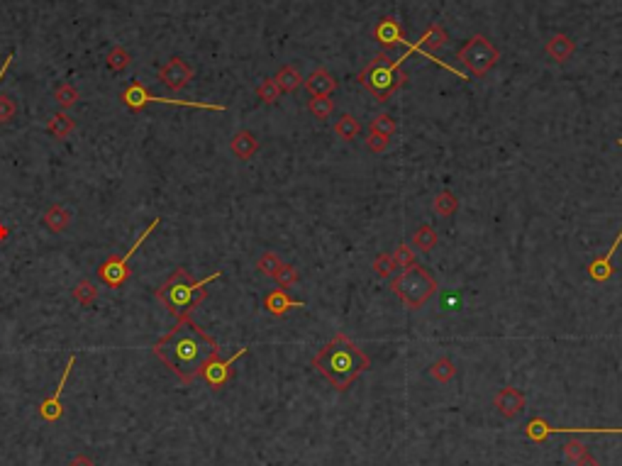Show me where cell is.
I'll use <instances>...</instances> for the list:
<instances>
[{"label": "cell", "instance_id": "1", "mask_svg": "<svg viewBox=\"0 0 622 466\" xmlns=\"http://www.w3.org/2000/svg\"><path fill=\"white\" fill-rule=\"evenodd\" d=\"M154 354L183 383H193L205 364L220 357V347L191 317H181L171 332H167L154 344Z\"/></svg>", "mask_w": 622, "mask_h": 466}, {"label": "cell", "instance_id": "2", "mask_svg": "<svg viewBox=\"0 0 622 466\" xmlns=\"http://www.w3.org/2000/svg\"><path fill=\"white\" fill-rule=\"evenodd\" d=\"M312 366L320 376L332 383V388L337 391H347L364 371L371 369L369 354L361 352L347 335H334L320 352L315 354Z\"/></svg>", "mask_w": 622, "mask_h": 466}, {"label": "cell", "instance_id": "3", "mask_svg": "<svg viewBox=\"0 0 622 466\" xmlns=\"http://www.w3.org/2000/svg\"><path fill=\"white\" fill-rule=\"evenodd\" d=\"M220 276H222L220 271H215V273H210L208 279L193 281L186 273V268H176V271L171 273V279L156 290V298L167 306V310L171 313L176 320H181V317H188V313L193 310L200 300L205 298V286H208L210 281L220 279Z\"/></svg>", "mask_w": 622, "mask_h": 466}, {"label": "cell", "instance_id": "4", "mask_svg": "<svg viewBox=\"0 0 622 466\" xmlns=\"http://www.w3.org/2000/svg\"><path fill=\"white\" fill-rule=\"evenodd\" d=\"M408 59V56H400V59H393L386 52L376 54L374 61L366 66L359 74V83L366 88V91L374 96V100L378 103H388L391 96L398 91V88L405 83L408 76L400 71V64Z\"/></svg>", "mask_w": 622, "mask_h": 466}, {"label": "cell", "instance_id": "5", "mask_svg": "<svg viewBox=\"0 0 622 466\" xmlns=\"http://www.w3.org/2000/svg\"><path fill=\"white\" fill-rule=\"evenodd\" d=\"M393 290H396V295L405 308L420 310L437 293V281L427 268H422L420 264H413V266L400 268V273L393 281Z\"/></svg>", "mask_w": 622, "mask_h": 466}, {"label": "cell", "instance_id": "6", "mask_svg": "<svg viewBox=\"0 0 622 466\" xmlns=\"http://www.w3.org/2000/svg\"><path fill=\"white\" fill-rule=\"evenodd\" d=\"M498 59H500V52L489 42V39L481 37V34L471 37L462 49H459V61H462V64L471 71V76H476V78H483V76L498 64Z\"/></svg>", "mask_w": 622, "mask_h": 466}, {"label": "cell", "instance_id": "7", "mask_svg": "<svg viewBox=\"0 0 622 466\" xmlns=\"http://www.w3.org/2000/svg\"><path fill=\"white\" fill-rule=\"evenodd\" d=\"M122 100L125 105H129L132 110H142L144 105H149V103H167V105H183V107H200V110H217V113H222L225 107L222 105H210V103H188V100H173V98H156L151 96L149 91H147L142 83H132V86L127 88V91L122 93Z\"/></svg>", "mask_w": 622, "mask_h": 466}, {"label": "cell", "instance_id": "8", "mask_svg": "<svg viewBox=\"0 0 622 466\" xmlns=\"http://www.w3.org/2000/svg\"><path fill=\"white\" fill-rule=\"evenodd\" d=\"M156 227H159V220H154L149 227H147L144 232H142V235H140V240L134 242V244H132V249H129L127 254H122V257H120V259H118V257L107 259V262L103 264V268H100V279L105 281L107 286H113V288H115V286L125 284V279H127V276H129V268H127L129 257H132V254H137V249H140V244L147 240V237L151 235V232L156 230Z\"/></svg>", "mask_w": 622, "mask_h": 466}, {"label": "cell", "instance_id": "9", "mask_svg": "<svg viewBox=\"0 0 622 466\" xmlns=\"http://www.w3.org/2000/svg\"><path fill=\"white\" fill-rule=\"evenodd\" d=\"M249 349H239V352H235L230 357V359H220V357H215V359H210L208 364H205V369L200 371V376L205 379V383H208L210 388H220L225 386L227 381H230L232 376V366H235L237 359H242L244 354H247Z\"/></svg>", "mask_w": 622, "mask_h": 466}, {"label": "cell", "instance_id": "10", "mask_svg": "<svg viewBox=\"0 0 622 466\" xmlns=\"http://www.w3.org/2000/svg\"><path fill=\"white\" fill-rule=\"evenodd\" d=\"M493 405H495V410L503 415V418L513 420V418H517L522 410H525L527 398H525V393H522V391H517V388L508 386V388H500L498 396L493 398Z\"/></svg>", "mask_w": 622, "mask_h": 466}, {"label": "cell", "instance_id": "11", "mask_svg": "<svg viewBox=\"0 0 622 466\" xmlns=\"http://www.w3.org/2000/svg\"><path fill=\"white\" fill-rule=\"evenodd\" d=\"M374 39L381 44L383 49H393V47H398V44H408L405 32H403L400 22H398L396 17H383V20L374 27Z\"/></svg>", "mask_w": 622, "mask_h": 466}, {"label": "cell", "instance_id": "12", "mask_svg": "<svg viewBox=\"0 0 622 466\" xmlns=\"http://www.w3.org/2000/svg\"><path fill=\"white\" fill-rule=\"evenodd\" d=\"M74 364H76V357H71L69 364H66V369H64V374H61V381H59V386H56V391H54L52 396L42 403V407H39V415H42L47 423H56V420L61 418V413H64V407H61V393H64L66 379H69V371L74 369Z\"/></svg>", "mask_w": 622, "mask_h": 466}, {"label": "cell", "instance_id": "13", "mask_svg": "<svg viewBox=\"0 0 622 466\" xmlns=\"http://www.w3.org/2000/svg\"><path fill=\"white\" fill-rule=\"evenodd\" d=\"M305 88H308V93H310L312 98L332 96L334 88H337V78H334L328 69H315L305 78Z\"/></svg>", "mask_w": 622, "mask_h": 466}, {"label": "cell", "instance_id": "14", "mask_svg": "<svg viewBox=\"0 0 622 466\" xmlns=\"http://www.w3.org/2000/svg\"><path fill=\"white\" fill-rule=\"evenodd\" d=\"M264 308H266V313H271L274 317H281L288 310H293V308H305V303H303V300H293L283 288H276L264 298Z\"/></svg>", "mask_w": 622, "mask_h": 466}, {"label": "cell", "instance_id": "15", "mask_svg": "<svg viewBox=\"0 0 622 466\" xmlns=\"http://www.w3.org/2000/svg\"><path fill=\"white\" fill-rule=\"evenodd\" d=\"M447 39H449V37H447L444 27H442V25H429L427 30L422 32V37H420V42L410 44L408 54L410 52H435V49L444 47ZM408 54H405V56H408Z\"/></svg>", "mask_w": 622, "mask_h": 466}, {"label": "cell", "instance_id": "16", "mask_svg": "<svg viewBox=\"0 0 622 466\" xmlns=\"http://www.w3.org/2000/svg\"><path fill=\"white\" fill-rule=\"evenodd\" d=\"M191 76H193V71L188 69V64H183L181 59H171L161 69V81L169 88H183L191 81Z\"/></svg>", "mask_w": 622, "mask_h": 466}, {"label": "cell", "instance_id": "17", "mask_svg": "<svg viewBox=\"0 0 622 466\" xmlns=\"http://www.w3.org/2000/svg\"><path fill=\"white\" fill-rule=\"evenodd\" d=\"M547 54H549V59L559 61V64H564V61H569L571 59V54L576 52V44L574 39L569 37V34H554L552 39L547 42Z\"/></svg>", "mask_w": 622, "mask_h": 466}, {"label": "cell", "instance_id": "18", "mask_svg": "<svg viewBox=\"0 0 622 466\" xmlns=\"http://www.w3.org/2000/svg\"><path fill=\"white\" fill-rule=\"evenodd\" d=\"M230 147H232V151L239 156V159H252V156L257 154V149H259V142H257V137H254L252 132L244 129V132H237L235 137H232Z\"/></svg>", "mask_w": 622, "mask_h": 466}, {"label": "cell", "instance_id": "19", "mask_svg": "<svg viewBox=\"0 0 622 466\" xmlns=\"http://www.w3.org/2000/svg\"><path fill=\"white\" fill-rule=\"evenodd\" d=\"M435 244H437V232L432 225H420L413 232V237H410V246H413L415 252H429Z\"/></svg>", "mask_w": 622, "mask_h": 466}, {"label": "cell", "instance_id": "20", "mask_svg": "<svg viewBox=\"0 0 622 466\" xmlns=\"http://www.w3.org/2000/svg\"><path fill=\"white\" fill-rule=\"evenodd\" d=\"M359 132H361V125H359V120H356L354 115L344 113L342 118L334 123V134H337V137H342L344 142L356 140V137H359Z\"/></svg>", "mask_w": 622, "mask_h": 466}, {"label": "cell", "instance_id": "21", "mask_svg": "<svg viewBox=\"0 0 622 466\" xmlns=\"http://www.w3.org/2000/svg\"><path fill=\"white\" fill-rule=\"evenodd\" d=\"M274 81H276V86H279L283 93H290L303 83V76L298 74V69H293V66H283V69L276 74Z\"/></svg>", "mask_w": 622, "mask_h": 466}, {"label": "cell", "instance_id": "22", "mask_svg": "<svg viewBox=\"0 0 622 466\" xmlns=\"http://www.w3.org/2000/svg\"><path fill=\"white\" fill-rule=\"evenodd\" d=\"M429 376L437 381V383H449L451 379L456 376V366L451 359H447V357H442V359H437L435 364L429 366Z\"/></svg>", "mask_w": 622, "mask_h": 466}, {"label": "cell", "instance_id": "23", "mask_svg": "<svg viewBox=\"0 0 622 466\" xmlns=\"http://www.w3.org/2000/svg\"><path fill=\"white\" fill-rule=\"evenodd\" d=\"M396 129H398L396 120H393L388 113H378L374 120H371V125H369V132L371 134H381V137H393V134H396Z\"/></svg>", "mask_w": 622, "mask_h": 466}, {"label": "cell", "instance_id": "24", "mask_svg": "<svg viewBox=\"0 0 622 466\" xmlns=\"http://www.w3.org/2000/svg\"><path fill=\"white\" fill-rule=\"evenodd\" d=\"M432 208H435V213L440 215V218H451V215L456 213V208H459V200H456V195L449 193V191H442V193L435 198V203H432Z\"/></svg>", "mask_w": 622, "mask_h": 466}, {"label": "cell", "instance_id": "25", "mask_svg": "<svg viewBox=\"0 0 622 466\" xmlns=\"http://www.w3.org/2000/svg\"><path fill=\"white\" fill-rule=\"evenodd\" d=\"M308 110H310V113L315 115L317 120H325V118H330V115L334 113V100L330 96H325V98H310V103H308Z\"/></svg>", "mask_w": 622, "mask_h": 466}, {"label": "cell", "instance_id": "26", "mask_svg": "<svg viewBox=\"0 0 622 466\" xmlns=\"http://www.w3.org/2000/svg\"><path fill=\"white\" fill-rule=\"evenodd\" d=\"M274 279H276V284H279V288L288 290L290 286L298 284V279H301V273H298V268H295V266H288V264H283V266L279 268V273H276Z\"/></svg>", "mask_w": 622, "mask_h": 466}, {"label": "cell", "instance_id": "27", "mask_svg": "<svg viewBox=\"0 0 622 466\" xmlns=\"http://www.w3.org/2000/svg\"><path fill=\"white\" fill-rule=\"evenodd\" d=\"M281 266H283V262H281V257L279 254H274V252L261 254V259L257 262V268L261 273H266V276H276Z\"/></svg>", "mask_w": 622, "mask_h": 466}, {"label": "cell", "instance_id": "28", "mask_svg": "<svg viewBox=\"0 0 622 466\" xmlns=\"http://www.w3.org/2000/svg\"><path fill=\"white\" fill-rule=\"evenodd\" d=\"M396 262H393V254H378L374 262V273L376 276H381V279H388L396 273Z\"/></svg>", "mask_w": 622, "mask_h": 466}, {"label": "cell", "instance_id": "29", "mask_svg": "<svg viewBox=\"0 0 622 466\" xmlns=\"http://www.w3.org/2000/svg\"><path fill=\"white\" fill-rule=\"evenodd\" d=\"M44 220H47V225L52 227L54 232H59L69 225V213H66L64 208H52L47 215H44Z\"/></svg>", "mask_w": 622, "mask_h": 466}, {"label": "cell", "instance_id": "30", "mask_svg": "<svg viewBox=\"0 0 622 466\" xmlns=\"http://www.w3.org/2000/svg\"><path fill=\"white\" fill-rule=\"evenodd\" d=\"M588 273H590V279H593V281H598V284H605V281L612 276V266H610V262L596 259V262L588 266Z\"/></svg>", "mask_w": 622, "mask_h": 466}, {"label": "cell", "instance_id": "31", "mask_svg": "<svg viewBox=\"0 0 622 466\" xmlns=\"http://www.w3.org/2000/svg\"><path fill=\"white\" fill-rule=\"evenodd\" d=\"M71 129H74V123H71L69 115H54V120L49 123V132L54 137H66Z\"/></svg>", "mask_w": 622, "mask_h": 466}, {"label": "cell", "instance_id": "32", "mask_svg": "<svg viewBox=\"0 0 622 466\" xmlns=\"http://www.w3.org/2000/svg\"><path fill=\"white\" fill-rule=\"evenodd\" d=\"M393 262H396V266L405 268V266H413L415 264V249L410 244H400L393 252Z\"/></svg>", "mask_w": 622, "mask_h": 466}, {"label": "cell", "instance_id": "33", "mask_svg": "<svg viewBox=\"0 0 622 466\" xmlns=\"http://www.w3.org/2000/svg\"><path fill=\"white\" fill-rule=\"evenodd\" d=\"M257 93H259V98H261L264 103H276L279 100V96H281V88L276 86L274 78H266L261 86L257 88Z\"/></svg>", "mask_w": 622, "mask_h": 466}, {"label": "cell", "instance_id": "34", "mask_svg": "<svg viewBox=\"0 0 622 466\" xmlns=\"http://www.w3.org/2000/svg\"><path fill=\"white\" fill-rule=\"evenodd\" d=\"M586 445L583 442H579V440H569L566 442V445H564V456H566V459L571 461V464H576V461L581 459V456L586 454Z\"/></svg>", "mask_w": 622, "mask_h": 466}, {"label": "cell", "instance_id": "35", "mask_svg": "<svg viewBox=\"0 0 622 466\" xmlns=\"http://www.w3.org/2000/svg\"><path fill=\"white\" fill-rule=\"evenodd\" d=\"M366 147H369V151H374V154H383V151L391 147V137H381V134H369V137H366Z\"/></svg>", "mask_w": 622, "mask_h": 466}, {"label": "cell", "instance_id": "36", "mask_svg": "<svg viewBox=\"0 0 622 466\" xmlns=\"http://www.w3.org/2000/svg\"><path fill=\"white\" fill-rule=\"evenodd\" d=\"M127 64H129V56L122 52V49H113V52H110V66H113V69H125Z\"/></svg>", "mask_w": 622, "mask_h": 466}, {"label": "cell", "instance_id": "37", "mask_svg": "<svg viewBox=\"0 0 622 466\" xmlns=\"http://www.w3.org/2000/svg\"><path fill=\"white\" fill-rule=\"evenodd\" d=\"M76 98H78V93H76L74 88H69V86H64V88H59V91H56V100H59L61 105H71Z\"/></svg>", "mask_w": 622, "mask_h": 466}, {"label": "cell", "instance_id": "38", "mask_svg": "<svg viewBox=\"0 0 622 466\" xmlns=\"http://www.w3.org/2000/svg\"><path fill=\"white\" fill-rule=\"evenodd\" d=\"M76 298L78 300H83V303H91L93 300V295H96V290H93V286H88V284H81V286H76Z\"/></svg>", "mask_w": 622, "mask_h": 466}, {"label": "cell", "instance_id": "39", "mask_svg": "<svg viewBox=\"0 0 622 466\" xmlns=\"http://www.w3.org/2000/svg\"><path fill=\"white\" fill-rule=\"evenodd\" d=\"M12 118V103L8 98H0V120H10Z\"/></svg>", "mask_w": 622, "mask_h": 466}, {"label": "cell", "instance_id": "40", "mask_svg": "<svg viewBox=\"0 0 622 466\" xmlns=\"http://www.w3.org/2000/svg\"><path fill=\"white\" fill-rule=\"evenodd\" d=\"M69 466H96V464H93L91 456L78 454V456H74V459H71V464H69Z\"/></svg>", "mask_w": 622, "mask_h": 466}, {"label": "cell", "instance_id": "41", "mask_svg": "<svg viewBox=\"0 0 622 466\" xmlns=\"http://www.w3.org/2000/svg\"><path fill=\"white\" fill-rule=\"evenodd\" d=\"M576 466H601V464L596 461V456H590L588 452H586V454L581 456L579 461H576Z\"/></svg>", "mask_w": 622, "mask_h": 466}, {"label": "cell", "instance_id": "42", "mask_svg": "<svg viewBox=\"0 0 622 466\" xmlns=\"http://www.w3.org/2000/svg\"><path fill=\"white\" fill-rule=\"evenodd\" d=\"M620 242H622V230H620V235L615 237V242H612V246H610V252L605 254V257H603V262H610L612 257H615V249L617 246H620Z\"/></svg>", "mask_w": 622, "mask_h": 466}, {"label": "cell", "instance_id": "43", "mask_svg": "<svg viewBox=\"0 0 622 466\" xmlns=\"http://www.w3.org/2000/svg\"><path fill=\"white\" fill-rule=\"evenodd\" d=\"M10 61H12V54H10V56H8V59H6V64H3V69H0V78H3V76H6L8 66H10Z\"/></svg>", "mask_w": 622, "mask_h": 466}, {"label": "cell", "instance_id": "44", "mask_svg": "<svg viewBox=\"0 0 622 466\" xmlns=\"http://www.w3.org/2000/svg\"><path fill=\"white\" fill-rule=\"evenodd\" d=\"M0 240H6V227H0Z\"/></svg>", "mask_w": 622, "mask_h": 466}]
</instances>
